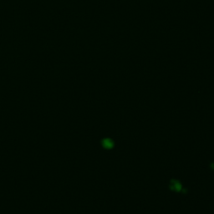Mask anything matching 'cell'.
<instances>
[{"label": "cell", "mask_w": 214, "mask_h": 214, "mask_svg": "<svg viewBox=\"0 0 214 214\" xmlns=\"http://www.w3.org/2000/svg\"><path fill=\"white\" fill-rule=\"evenodd\" d=\"M210 166H211V168H212V169L214 170V162H212V163H211Z\"/></svg>", "instance_id": "3"}, {"label": "cell", "mask_w": 214, "mask_h": 214, "mask_svg": "<svg viewBox=\"0 0 214 214\" xmlns=\"http://www.w3.org/2000/svg\"><path fill=\"white\" fill-rule=\"evenodd\" d=\"M170 190L173 192H180L182 191V185L180 182V181L176 180V179H172L169 184Z\"/></svg>", "instance_id": "1"}, {"label": "cell", "mask_w": 214, "mask_h": 214, "mask_svg": "<svg viewBox=\"0 0 214 214\" xmlns=\"http://www.w3.org/2000/svg\"><path fill=\"white\" fill-rule=\"evenodd\" d=\"M101 146L103 148H105V150H110L114 147L115 143L113 141V140L110 138H104L101 140Z\"/></svg>", "instance_id": "2"}]
</instances>
